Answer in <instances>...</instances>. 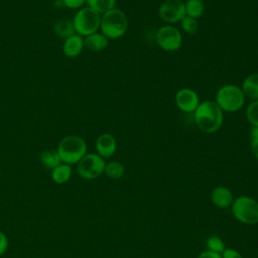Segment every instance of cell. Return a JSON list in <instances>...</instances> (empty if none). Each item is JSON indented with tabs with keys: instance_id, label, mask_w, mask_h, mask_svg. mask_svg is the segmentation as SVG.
I'll return each mask as SVG.
<instances>
[{
	"instance_id": "1",
	"label": "cell",
	"mask_w": 258,
	"mask_h": 258,
	"mask_svg": "<svg viewBox=\"0 0 258 258\" xmlns=\"http://www.w3.org/2000/svg\"><path fill=\"white\" fill-rule=\"evenodd\" d=\"M224 112L215 101L207 100L201 102L194 112L197 127L205 133H215L223 125Z\"/></svg>"
},
{
	"instance_id": "2",
	"label": "cell",
	"mask_w": 258,
	"mask_h": 258,
	"mask_svg": "<svg viewBox=\"0 0 258 258\" xmlns=\"http://www.w3.org/2000/svg\"><path fill=\"white\" fill-rule=\"evenodd\" d=\"M128 17L125 12L119 8H113L101 15L100 29L108 39H117L122 37L128 29Z\"/></svg>"
},
{
	"instance_id": "3",
	"label": "cell",
	"mask_w": 258,
	"mask_h": 258,
	"mask_svg": "<svg viewBox=\"0 0 258 258\" xmlns=\"http://www.w3.org/2000/svg\"><path fill=\"white\" fill-rule=\"evenodd\" d=\"M56 151L62 163L73 165L87 154V144L81 136L69 135L59 141Z\"/></svg>"
},
{
	"instance_id": "4",
	"label": "cell",
	"mask_w": 258,
	"mask_h": 258,
	"mask_svg": "<svg viewBox=\"0 0 258 258\" xmlns=\"http://www.w3.org/2000/svg\"><path fill=\"white\" fill-rule=\"evenodd\" d=\"M245 95L236 85H224L216 94L215 102L223 112L234 113L242 109L245 104Z\"/></svg>"
},
{
	"instance_id": "5",
	"label": "cell",
	"mask_w": 258,
	"mask_h": 258,
	"mask_svg": "<svg viewBox=\"0 0 258 258\" xmlns=\"http://www.w3.org/2000/svg\"><path fill=\"white\" fill-rule=\"evenodd\" d=\"M233 216L239 222L246 225L258 223V202L250 197L241 196L231 205Z\"/></svg>"
},
{
	"instance_id": "6",
	"label": "cell",
	"mask_w": 258,
	"mask_h": 258,
	"mask_svg": "<svg viewBox=\"0 0 258 258\" xmlns=\"http://www.w3.org/2000/svg\"><path fill=\"white\" fill-rule=\"evenodd\" d=\"M73 24L77 34L81 36L90 35L100 29L101 14L88 6L84 7L76 13Z\"/></svg>"
},
{
	"instance_id": "7",
	"label": "cell",
	"mask_w": 258,
	"mask_h": 258,
	"mask_svg": "<svg viewBox=\"0 0 258 258\" xmlns=\"http://www.w3.org/2000/svg\"><path fill=\"white\" fill-rule=\"evenodd\" d=\"M78 174L86 180H92L99 177L105 169V160L97 153L86 154L78 163Z\"/></svg>"
},
{
	"instance_id": "8",
	"label": "cell",
	"mask_w": 258,
	"mask_h": 258,
	"mask_svg": "<svg viewBox=\"0 0 258 258\" xmlns=\"http://www.w3.org/2000/svg\"><path fill=\"white\" fill-rule=\"evenodd\" d=\"M158 46L164 51L173 52L178 50L182 44V35L178 28L170 24L161 26L155 36Z\"/></svg>"
},
{
	"instance_id": "9",
	"label": "cell",
	"mask_w": 258,
	"mask_h": 258,
	"mask_svg": "<svg viewBox=\"0 0 258 258\" xmlns=\"http://www.w3.org/2000/svg\"><path fill=\"white\" fill-rule=\"evenodd\" d=\"M159 17L167 24L179 22L185 16L184 2L181 0H165L158 9Z\"/></svg>"
},
{
	"instance_id": "10",
	"label": "cell",
	"mask_w": 258,
	"mask_h": 258,
	"mask_svg": "<svg viewBox=\"0 0 258 258\" xmlns=\"http://www.w3.org/2000/svg\"><path fill=\"white\" fill-rule=\"evenodd\" d=\"M177 108L184 113H194L200 105V97L198 93L189 88L179 89L174 97Z\"/></svg>"
},
{
	"instance_id": "11",
	"label": "cell",
	"mask_w": 258,
	"mask_h": 258,
	"mask_svg": "<svg viewBox=\"0 0 258 258\" xmlns=\"http://www.w3.org/2000/svg\"><path fill=\"white\" fill-rule=\"evenodd\" d=\"M117 149V141L115 137L109 133H103L98 136L96 140V150L103 158L113 156Z\"/></svg>"
},
{
	"instance_id": "12",
	"label": "cell",
	"mask_w": 258,
	"mask_h": 258,
	"mask_svg": "<svg viewBox=\"0 0 258 258\" xmlns=\"http://www.w3.org/2000/svg\"><path fill=\"white\" fill-rule=\"evenodd\" d=\"M211 200L213 204L220 209H227L231 207L234 199L232 190L226 186H216L211 192Z\"/></svg>"
},
{
	"instance_id": "13",
	"label": "cell",
	"mask_w": 258,
	"mask_h": 258,
	"mask_svg": "<svg viewBox=\"0 0 258 258\" xmlns=\"http://www.w3.org/2000/svg\"><path fill=\"white\" fill-rule=\"evenodd\" d=\"M84 48V38L75 33L63 41L62 51L68 57H76L81 54Z\"/></svg>"
},
{
	"instance_id": "14",
	"label": "cell",
	"mask_w": 258,
	"mask_h": 258,
	"mask_svg": "<svg viewBox=\"0 0 258 258\" xmlns=\"http://www.w3.org/2000/svg\"><path fill=\"white\" fill-rule=\"evenodd\" d=\"M109 39L103 34L99 32L92 33L90 35L85 36L84 38V46L90 49L91 51H101L108 46Z\"/></svg>"
},
{
	"instance_id": "15",
	"label": "cell",
	"mask_w": 258,
	"mask_h": 258,
	"mask_svg": "<svg viewBox=\"0 0 258 258\" xmlns=\"http://www.w3.org/2000/svg\"><path fill=\"white\" fill-rule=\"evenodd\" d=\"M246 98L252 101H258V73H253L248 75L241 87Z\"/></svg>"
},
{
	"instance_id": "16",
	"label": "cell",
	"mask_w": 258,
	"mask_h": 258,
	"mask_svg": "<svg viewBox=\"0 0 258 258\" xmlns=\"http://www.w3.org/2000/svg\"><path fill=\"white\" fill-rule=\"evenodd\" d=\"M53 30L54 33L62 39H67L68 37L74 35L76 32L73 21L67 18L58 19L53 25Z\"/></svg>"
},
{
	"instance_id": "17",
	"label": "cell",
	"mask_w": 258,
	"mask_h": 258,
	"mask_svg": "<svg viewBox=\"0 0 258 258\" xmlns=\"http://www.w3.org/2000/svg\"><path fill=\"white\" fill-rule=\"evenodd\" d=\"M72 176V166L66 163H60L51 169V178L57 184H62L70 180Z\"/></svg>"
},
{
	"instance_id": "18",
	"label": "cell",
	"mask_w": 258,
	"mask_h": 258,
	"mask_svg": "<svg viewBox=\"0 0 258 258\" xmlns=\"http://www.w3.org/2000/svg\"><path fill=\"white\" fill-rule=\"evenodd\" d=\"M185 15L192 18H200L205 13V3L203 0H186L184 2Z\"/></svg>"
},
{
	"instance_id": "19",
	"label": "cell",
	"mask_w": 258,
	"mask_h": 258,
	"mask_svg": "<svg viewBox=\"0 0 258 258\" xmlns=\"http://www.w3.org/2000/svg\"><path fill=\"white\" fill-rule=\"evenodd\" d=\"M39 159L41 163L46 168H49V169H53L54 167L62 163L57 151L54 149H48V150L42 151L39 155Z\"/></svg>"
},
{
	"instance_id": "20",
	"label": "cell",
	"mask_w": 258,
	"mask_h": 258,
	"mask_svg": "<svg viewBox=\"0 0 258 258\" xmlns=\"http://www.w3.org/2000/svg\"><path fill=\"white\" fill-rule=\"evenodd\" d=\"M125 167L119 161H110L106 163L104 173L111 179H119L124 175Z\"/></svg>"
},
{
	"instance_id": "21",
	"label": "cell",
	"mask_w": 258,
	"mask_h": 258,
	"mask_svg": "<svg viewBox=\"0 0 258 258\" xmlns=\"http://www.w3.org/2000/svg\"><path fill=\"white\" fill-rule=\"evenodd\" d=\"M88 7L94 9L100 14H104L105 12L115 8L116 0H86Z\"/></svg>"
},
{
	"instance_id": "22",
	"label": "cell",
	"mask_w": 258,
	"mask_h": 258,
	"mask_svg": "<svg viewBox=\"0 0 258 258\" xmlns=\"http://www.w3.org/2000/svg\"><path fill=\"white\" fill-rule=\"evenodd\" d=\"M180 26L181 29L189 35H192L195 33H197L198 29H199V22L198 19L189 17V16H184L181 20H180Z\"/></svg>"
},
{
	"instance_id": "23",
	"label": "cell",
	"mask_w": 258,
	"mask_h": 258,
	"mask_svg": "<svg viewBox=\"0 0 258 258\" xmlns=\"http://www.w3.org/2000/svg\"><path fill=\"white\" fill-rule=\"evenodd\" d=\"M207 248L209 251L222 254L226 249L223 240L218 236H211L207 240Z\"/></svg>"
},
{
	"instance_id": "24",
	"label": "cell",
	"mask_w": 258,
	"mask_h": 258,
	"mask_svg": "<svg viewBox=\"0 0 258 258\" xmlns=\"http://www.w3.org/2000/svg\"><path fill=\"white\" fill-rule=\"evenodd\" d=\"M246 118L252 126H258V101H252L247 106Z\"/></svg>"
},
{
	"instance_id": "25",
	"label": "cell",
	"mask_w": 258,
	"mask_h": 258,
	"mask_svg": "<svg viewBox=\"0 0 258 258\" xmlns=\"http://www.w3.org/2000/svg\"><path fill=\"white\" fill-rule=\"evenodd\" d=\"M86 3V0H62L63 6L70 9L81 8Z\"/></svg>"
},
{
	"instance_id": "26",
	"label": "cell",
	"mask_w": 258,
	"mask_h": 258,
	"mask_svg": "<svg viewBox=\"0 0 258 258\" xmlns=\"http://www.w3.org/2000/svg\"><path fill=\"white\" fill-rule=\"evenodd\" d=\"M222 258H243L240 252L233 248H226L223 253L221 254Z\"/></svg>"
},
{
	"instance_id": "27",
	"label": "cell",
	"mask_w": 258,
	"mask_h": 258,
	"mask_svg": "<svg viewBox=\"0 0 258 258\" xmlns=\"http://www.w3.org/2000/svg\"><path fill=\"white\" fill-rule=\"evenodd\" d=\"M8 249V239L4 232L0 231V256L3 255Z\"/></svg>"
},
{
	"instance_id": "28",
	"label": "cell",
	"mask_w": 258,
	"mask_h": 258,
	"mask_svg": "<svg viewBox=\"0 0 258 258\" xmlns=\"http://www.w3.org/2000/svg\"><path fill=\"white\" fill-rule=\"evenodd\" d=\"M197 258H222V256L219 253H215V252L207 250V251L202 252Z\"/></svg>"
},
{
	"instance_id": "29",
	"label": "cell",
	"mask_w": 258,
	"mask_h": 258,
	"mask_svg": "<svg viewBox=\"0 0 258 258\" xmlns=\"http://www.w3.org/2000/svg\"><path fill=\"white\" fill-rule=\"evenodd\" d=\"M251 150L256 159L258 160V139H252L251 140Z\"/></svg>"
},
{
	"instance_id": "30",
	"label": "cell",
	"mask_w": 258,
	"mask_h": 258,
	"mask_svg": "<svg viewBox=\"0 0 258 258\" xmlns=\"http://www.w3.org/2000/svg\"><path fill=\"white\" fill-rule=\"evenodd\" d=\"M251 137L252 139H258V126H252Z\"/></svg>"
}]
</instances>
